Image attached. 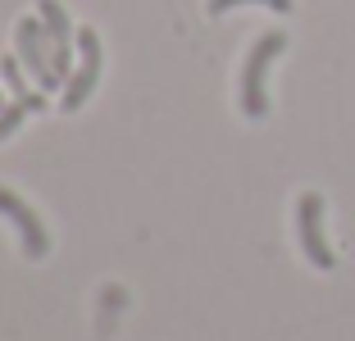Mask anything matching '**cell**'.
<instances>
[{"mask_svg":"<svg viewBox=\"0 0 355 341\" xmlns=\"http://www.w3.org/2000/svg\"><path fill=\"white\" fill-rule=\"evenodd\" d=\"M0 110H5V100H0Z\"/></svg>","mask_w":355,"mask_h":341,"instance_id":"10","label":"cell"},{"mask_svg":"<svg viewBox=\"0 0 355 341\" xmlns=\"http://www.w3.org/2000/svg\"><path fill=\"white\" fill-rule=\"evenodd\" d=\"M0 78H5V87H10V100L28 105V110H46V91H32V87H28L32 73L23 69L19 51H14V55L5 51V60H0Z\"/></svg>","mask_w":355,"mask_h":341,"instance_id":"7","label":"cell"},{"mask_svg":"<svg viewBox=\"0 0 355 341\" xmlns=\"http://www.w3.org/2000/svg\"><path fill=\"white\" fill-rule=\"evenodd\" d=\"M14 51H19L23 69L32 73V82L42 87V91H60L64 87L51 69V42H46L42 14H37V19H19V28H14Z\"/></svg>","mask_w":355,"mask_h":341,"instance_id":"2","label":"cell"},{"mask_svg":"<svg viewBox=\"0 0 355 341\" xmlns=\"http://www.w3.org/2000/svg\"><path fill=\"white\" fill-rule=\"evenodd\" d=\"M287 51V37L282 32H264L260 42L246 55V69H241V114L246 119H264L269 114V91H264V78H269V64Z\"/></svg>","mask_w":355,"mask_h":341,"instance_id":"1","label":"cell"},{"mask_svg":"<svg viewBox=\"0 0 355 341\" xmlns=\"http://www.w3.org/2000/svg\"><path fill=\"white\" fill-rule=\"evenodd\" d=\"M78 55H83V60H78L73 78H69V87H64V100H60L64 114L83 110V105L92 100V91H96V78H101V32L96 28L78 32Z\"/></svg>","mask_w":355,"mask_h":341,"instance_id":"4","label":"cell"},{"mask_svg":"<svg viewBox=\"0 0 355 341\" xmlns=\"http://www.w3.org/2000/svg\"><path fill=\"white\" fill-rule=\"evenodd\" d=\"M28 114H32V110H28V105H19V100L5 105V110H0V141H10V137L23 128V119H28Z\"/></svg>","mask_w":355,"mask_h":341,"instance_id":"9","label":"cell"},{"mask_svg":"<svg viewBox=\"0 0 355 341\" xmlns=\"http://www.w3.org/2000/svg\"><path fill=\"white\" fill-rule=\"evenodd\" d=\"M296 232H301V250H305V259H310L314 269H333L337 255L324 237V196H319V191H305V196L296 200Z\"/></svg>","mask_w":355,"mask_h":341,"instance_id":"5","label":"cell"},{"mask_svg":"<svg viewBox=\"0 0 355 341\" xmlns=\"http://www.w3.org/2000/svg\"><path fill=\"white\" fill-rule=\"evenodd\" d=\"M0 214L19 227L23 255H28V259H46V250H51V232H46V223L37 218V209H32L23 196H14L10 186H0Z\"/></svg>","mask_w":355,"mask_h":341,"instance_id":"6","label":"cell"},{"mask_svg":"<svg viewBox=\"0 0 355 341\" xmlns=\"http://www.w3.org/2000/svg\"><path fill=\"white\" fill-rule=\"evenodd\" d=\"M237 5H264V10H273V14H287L292 10V0H209L205 10L219 19V14H228V10H237Z\"/></svg>","mask_w":355,"mask_h":341,"instance_id":"8","label":"cell"},{"mask_svg":"<svg viewBox=\"0 0 355 341\" xmlns=\"http://www.w3.org/2000/svg\"><path fill=\"white\" fill-rule=\"evenodd\" d=\"M37 14H42L46 42H51V69H55V78L69 87V78H73V69H78V64H73L78 32H73V23H69V14H64L60 0H42V5H37Z\"/></svg>","mask_w":355,"mask_h":341,"instance_id":"3","label":"cell"}]
</instances>
